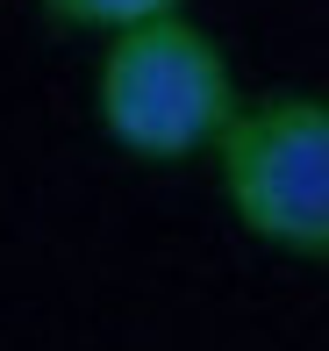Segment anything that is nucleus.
<instances>
[{"instance_id": "f257e3e1", "label": "nucleus", "mask_w": 329, "mask_h": 351, "mask_svg": "<svg viewBox=\"0 0 329 351\" xmlns=\"http://www.w3.org/2000/svg\"><path fill=\"white\" fill-rule=\"evenodd\" d=\"M237 108L244 93L229 72V51L186 8L129 22L101 43L93 115L115 151L144 158V165H186V158L215 151Z\"/></svg>"}, {"instance_id": "f03ea898", "label": "nucleus", "mask_w": 329, "mask_h": 351, "mask_svg": "<svg viewBox=\"0 0 329 351\" xmlns=\"http://www.w3.org/2000/svg\"><path fill=\"white\" fill-rule=\"evenodd\" d=\"M222 201L258 244L329 258V93L244 101L215 143Z\"/></svg>"}, {"instance_id": "7ed1b4c3", "label": "nucleus", "mask_w": 329, "mask_h": 351, "mask_svg": "<svg viewBox=\"0 0 329 351\" xmlns=\"http://www.w3.org/2000/svg\"><path fill=\"white\" fill-rule=\"evenodd\" d=\"M179 0H43V14L65 29H93V36H115L129 22H150V14H172Z\"/></svg>"}]
</instances>
